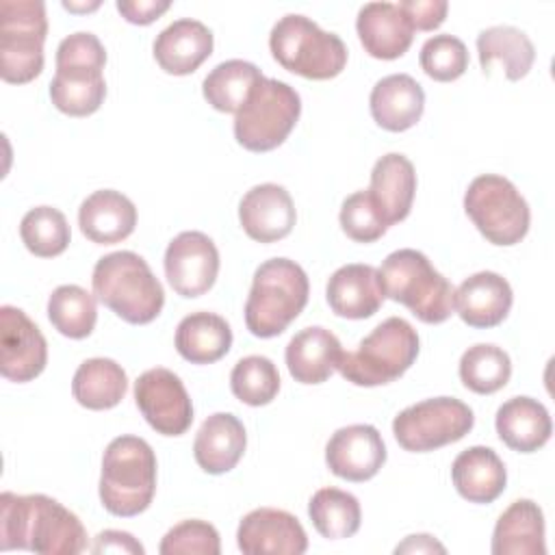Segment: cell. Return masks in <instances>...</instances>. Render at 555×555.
I'll use <instances>...</instances> for the list:
<instances>
[{"label": "cell", "instance_id": "22", "mask_svg": "<svg viewBox=\"0 0 555 555\" xmlns=\"http://www.w3.org/2000/svg\"><path fill=\"white\" fill-rule=\"evenodd\" d=\"M325 297L332 312L343 319L373 317L384 301L377 269L360 262L336 269L327 280Z\"/></svg>", "mask_w": 555, "mask_h": 555}, {"label": "cell", "instance_id": "15", "mask_svg": "<svg viewBox=\"0 0 555 555\" xmlns=\"http://www.w3.org/2000/svg\"><path fill=\"white\" fill-rule=\"evenodd\" d=\"M48 362V343L41 330L15 306L0 308V373L24 384L41 375Z\"/></svg>", "mask_w": 555, "mask_h": 555}, {"label": "cell", "instance_id": "31", "mask_svg": "<svg viewBox=\"0 0 555 555\" xmlns=\"http://www.w3.org/2000/svg\"><path fill=\"white\" fill-rule=\"evenodd\" d=\"M232 347L228 321L215 312H191L176 327V349L191 364H210L221 360Z\"/></svg>", "mask_w": 555, "mask_h": 555}, {"label": "cell", "instance_id": "24", "mask_svg": "<svg viewBox=\"0 0 555 555\" xmlns=\"http://www.w3.org/2000/svg\"><path fill=\"white\" fill-rule=\"evenodd\" d=\"M369 104L377 126L403 132L423 117L425 93L410 74H390L375 82Z\"/></svg>", "mask_w": 555, "mask_h": 555}, {"label": "cell", "instance_id": "10", "mask_svg": "<svg viewBox=\"0 0 555 555\" xmlns=\"http://www.w3.org/2000/svg\"><path fill=\"white\" fill-rule=\"evenodd\" d=\"M48 35L46 4L41 0L0 2V76L24 85L43 69V41Z\"/></svg>", "mask_w": 555, "mask_h": 555}, {"label": "cell", "instance_id": "38", "mask_svg": "<svg viewBox=\"0 0 555 555\" xmlns=\"http://www.w3.org/2000/svg\"><path fill=\"white\" fill-rule=\"evenodd\" d=\"M26 249L39 258H52L67 249L72 232L65 215L52 206L30 208L20 223Z\"/></svg>", "mask_w": 555, "mask_h": 555}, {"label": "cell", "instance_id": "17", "mask_svg": "<svg viewBox=\"0 0 555 555\" xmlns=\"http://www.w3.org/2000/svg\"><path fill=\"white\" fill-rule=\"evenodd\" d=\"M384 462L386 444L382 434L366 423L336 429L325 447L327 468L347 481H366L375 477Z\"/></svg>", "mask_w": 555, "mask_h": 555}, {"label": "cell", "instance_id": "47", "mask_svg": "<svg viewBox=\"0 0 555 555\" xmlns=\"http://www.w3.org/2000/svg\"><path fill=\"white\" fill-rule=\"evenodd\" d=\"M67 11H93L100 7V2H89V4H76V2H63Z\"/></svg>", "mask_w": 555, "mask_h": 555}, {"label": "cell", "instance_id": "21", "mask_svg": "<svg viewBox=\"0 0 555 555\" xmlns=\"http://www.w3.org/2000/svg\"><path fill=\"white\" fill-rule=\"evenodd\" d=\"M212 52V33L199 20L182 17L163 28L154 39V59L173 76L193 74Z\"/></svg>", "mask_w": 555, "mask_h": 555}, {"label": "cell", "instance_id": "27", "mask_svg": "<svg viewBox=\"0 0 555 555\" xmlns=\"http://www.w3.org/2000/svg\"><path fill=\"white\" fill-rule=\"evenodd\" d=\"M343 356L340 340L325 327L312 325L297 332L286 345L288 373L299 384L325 382Z\"/></svg>", "mask_w": 555, "mask_h": 555}, {"label": "cell", "instance_id": "4", "mask_svg": "<svg viewBox=\"0 0 555 555\" xmlns=\"http://www.w3.org/2000/svg\"><path fill=\"white\" fill-rule=\"evenodd\" d=\"M308 275L288 258L264 260L251 282L245 301L247 330L258 338L282 334L308 304Z\"/></svg>", "mask_w": 555, "mask_h": 555}, {"label": "cell", "instance_id": "42", "mask_svg": "<svg viewBox=\"0 0 555 555\" xmlns=\"http://www.w3.org/2000/svg\"><path fill=\"white\" fill-rule=\"evenodd\" d=\"M158 551L163 555H219V531L206 520H182L171 527L160 540Z\"/></svg>", "mask_w": 555, "mask_h": 555}, {"label": "cell", "instance_id": "12", "mask_svg": "<svg viewBox=\"0 0 555 555\" xmlns=\"http://www.w3.org/2000/svg\"><path fill=\"white\" fill-rule=\"evenodd\" d=\"M475 425L473 410L453 397H434L401 410L392 421L397 442L412 453H425L462 440Z\"/></svg>", "mask_w": 555, "mask_h": 555}, {"label": "cell", "instance_id": "37", "mask_svg": "<svg viewBox=\"0 0 555 555\" xmlns=\"http://www.w3.org/2000/svg\"><path fill=\"white\" fill-rule=\"evenodd\" d=\"M512 375L509 356L490 343L468 347L460 358V379L477 395H492L501 390Z\"/></svg>", "mask_w": 555, "mask_h": 555}, {"label": "cell", "instance_id": "1", "mask_svg": "<svg viewBox=\"0 0 555 555\" xmlns=\"http://www.w3.org/2000/svg\"><path fill=\"white\" fill-rule=\"evenodd\" d=\"M0 548L78 555L87 548L80 518L46 494H0Z\"/></svg>", "mask_w": 555, "mask_h": 555}, {"label": "cell", "instance_id": "33", "mask_svg": "<svg viewBox=\"0 0 555 555\" xmlns=\"http://www.w3.org/2000/svg\"><path fill=\"white\" fill-rule=\"evenodd\" d=\"M128 390V377L121 364L111 358L85 360L72 379L74 399L87 410L115 408Z\"/></svg>", "mask_w": 555, "mask_h": 555}, {"label": "cell", "instance_id": "36", "mask_svg": "<svg viewBox=\"0 0 555 555\" xmlns=\"http://www.w3.org/2000/svg\"><path fill=\"white\" fill-rule=\"evenodd\" d=\"M48 319L67 338H87L98 321L95 297L78 284L56 286L48 299Z\"/></svg>", "mask_w": 555, "mask_h": 555}, {"label": "cell", "instance_id": "11", "mask_svg": "<svg viewBox=\"0 0 555 555\" xmlns=\"http://www.w3.org/2000/svg\"><path fill=\"white\" fill-rule=\"evenodd\" d=\"M464 210L492 245H516L529 232V204L503 176H477L464 193Z\"/></svg>", "mask_w": 555, "mask_h": 555}, {"label": "cell", "instance_id": "13", "mask_svg": "<svg viewBox=\"0 0 555 555\" xmlns=\"http://www.w3.org/2000/svg\"><path fill=\"white\" fill-rule=\"evenodd\" d=\"M134 401L150 427L163 436H182L193 423V403L182 379L163 366L147 369L134 382Z\"/></svg>", "mask_w": 555, "mask_h": 555}, {"label": "cell", "instance_id": "44", "mask_svg": "<svg viewBox=\"0 0 555 555\" xmlns=\"http://www.w3.org/2000/svg\"><path fill=\"white\" fill-rule=\"evenodd\" d=\"M171 7L169 0H117V11L130 24H152Z\"/></svg>", "mask_w": 555, "mask_h": 555}, {"label": "cell", "instance_id": "9", "mask_svg": "<svg viewBox=\"0 0 555 555\" xmlns=\"http://www.w3.org/2000/svg\"><path fill=\"white\" fill-rule=\"evenodd\" d=\"M301 113L299 93L278 78H262L236 111L234 137L249 152H269L286 141Z\"/></svg>", "mask_w": 555, "mask_h": 555}, {"label": "cell", "instance_id": "6", "mask_svg": "<svg viewBox=\"0 0 555 555\" xmlns=\"http://www.w3.org/2000/svg\"><path fill=\"white\" fill-rule=\"evenodd\" d=\"M106 50L93 33H74L56 48V74L50 82L52 104L72 117L95 113L106 95Z\"/></svg>", "mask_w": 555, "mask_h": 555}, {"label": "cell", "instance_id": "35", "mask_svg": "<svg viewBox=\"0 0 555 555\" xmlns=\"http://www.w3.org/2000/svg\"><path fill=\"white\" fill-rule=\"evenodd\" d=\"M308 516L314 529L327 540L351 538L362 520L358 499L338 488L317 490L308 503Z\"/></svg>", "mask_w": 555, "mask_h": 555}, {"label": "cell", "instance_id": "41", "mask_svg": "<svg viewBox=\"0 0 555 555\" xmlns=\"http://www.w3.org/2000/svg\"><path fill=\"white\" fill-rule=\"evenodd\" d=\"M340 228L356 243H373L384 236L388 223L371 193L356 191L340 206Z\"/></svg>", "mask_w": 555, "mask_h": 555}, {"label": "cell", "instance_id": "26", "mask_svg": "<svg viewBox=\"0 0 555 555\" xmlns=\"http://www.w3.org/2000/svg\"><path fill=\"white\" fill-rule=\"evenodd\" d=\"M369 193L388 225L403 221L410 215L416 193L414 165L403 154H384L373 165Z\"/></svg>", "mask_w": 555, "mask_h": 555}, {"label": "cell", "instance_id": "19", "mask_svg": "<svg viewBox=\"0 0 555 555\" xmlns=\"http://www.w3.org/2000/svg\"><path fill=\"white\" fill-rule=\"evenodd\" d=\"M356 30L360 43L373 59L392 61L408 52L414 39V26L395 2H369L358 11Z\"/></svg>", "mask_w": 555, "mask_h": 555}, {"label": "cell", "instance_id": "7", "mask_svg": "<svg viewBox=\"0 0 555 555\" xmlns=\"http://www.w3.org/2000/svg\"><path fill=\"white\" fill-rule=\"evenodd\" d=\"M418 356V334L401 317H388L356 351H343L336 371L356 386H382L401 377Z\"/></svg>", "mask_w": 555, "mask_h": 555}, {"label": "cell", "instance_id": "34", "mask_svg": "<svg viewBox=\"0 0 555 555\" xmlns=\"http://www.w3.org/2000/svg\"><path fill=\"white\" fill-rule=\"evenodd\" d=\"M262 72L243 59H230L208 72L202 82L206 102L221 113H234L245 104L251 89L262 80Z\"/></svg>", "mask_w": 555, "mask_h": 555}, {"label": "cell", "instance_id": "43", "mask_svg": "<svg viewBox=\"0 0 555 555\" xmlns=\"http://www.w3.org/2000/svg\"><path fill=\"white\" fill-rule=\"evenodd\" d=\"M403 13L410 17L414 30H434L444 17L449 4L444 0H403L399 2Z\"/></svg>", "mask_w": 555, "mask_h": 555}, {"label": "cell", "instance_id": "14", "mask_svg": "<svg viewBox=\"0 0 555 555\" xmlns=\"http://www.w3.org/2000/svg\"><path fill=\"white\" fill-rule=\"evenodd\" d=\"M219 273V251L212 238L197 230L173 236L165 249V275L171 288L182 297L208 293Z\"/></svg>", "mask_w": 555, "mask_h": 555}, {"label": "cell", "instance_id": "45", "mask_svg": "<svg viewBox=\"0 0 555 555\" xmlns=\"http://www.w3.org/2000/svg\"><path fill=\"white\" fill-rule=\"evenodd\" d=\"M91 553H126V555H143L145 548L139 540H134L128 531L106 529L95 535Z\"/></svg>", "mask_w": 555, "mask_h": 555}, {"label": "cell", "instance_id": "8", "mask_svg": "<svg viewBox=\"0 0 555 555\" xmlns=\"http://www.w3.org/2000/svg\"><path fill=\"white\" fill-rule=\"evenodd\" d=\"M269 48L284 69L310 80L334 78L347 65L343 39L299 13H288L275 22Z\"/></svg>", "mask_w": 555, "mask_h": 555}, {"label": "cell", "instance_id": "20", "mask_svg": "<svg viewBox=\"0 0 555 555\" xmlns=\"http://www.w3.org/2000/svg\"><path fill=\"white\" fill-rule=\"evenodd\" d=\"M514 301L509 282L494 271H479L466 278L453 295V308L470 327L499 325Z\"/></svg>", "mask_w": 555, "mask_h": 555}, {"label": "cell", "instance_id": "32", "mask_svg": "<svg viewBox=\"0 0 555 555\" xmlns=\"http://www.w3.org/2000/svg\"><path fill=\"white\" fill-rule=\"evenodd\" d=\"M477 52L483 72L499 65L507 80H520L535 61L531 39L516 26H490L477 35Z\"/></svg>", "mask_w": 555, "mask_h": 555}, {"label": "cell", "instance_id": "25", "mask_svg": "<svg viewBox=\"0 0 555 555\" xmlns=\"http://www.w3.org/2000/svg\"><path fill=\"white\" fill-rule=\"evenodd\" d=\"M78 225L93 243H119L132 234L137 225V208L124 193L102 189L80 204Z\"/></svg>", "mask_w": 555, "mask_h": 555}, {"label": "cell", "instance_id": "18", "mask_svg": "<svg viewBox=\"0 0 555 555\" xmlns=\"http://www.w3.org/2000/svg\"><path fill=\"white\" fill-rule=\"evenodd\" d=\"M245 234L258 243H273L291 234L297 212L291 193L273 182L251 186L238 204Z\"/></svg>", "mask_w": 555, "mask_h": 555}, {"label": "cell", "instance_id": "28", "mask_svg": "<svg viewBox=\"0 0 555 555\" xmlns=\"http://www.w3.org/2000/svg\"><path fill=\"white\" fill-rule=\"evenodd\" d=\"M451 479L460 496L470 503L496 501L507 483V470L490 447H468L451 464Z\"/></svg>", "mask_w": 555, "mask_h": 555}, {"label": "cell", "instance_id": "2", "mask_svg": "<svg viewBox=\"0 0 555 555\" xmlns=\"http://www.w3.org/2000/svg\"><path fill=\"white\" fill-rule=\"evenodd\" d=\"M95 297L132 325L154 321L165 306V291L150 264L134 251L102 256L91 275Z\"/></svg>", "mask_w": 555, "mask_h": 555}, {"label": "cell", "instance_id": "30", "mask_svg": "<svg viewBox=\"0 0 555 555\" xmlns=\"http://www.w3.org/2000/svg\"><path fill=\"white\" fill-rule=\"evenodd\" d=\"M494 555H544V514L531 499L514 501L496 520L492 533Z\"/></svg>", "mask_w": 555, "mask_h": 555}, {"label": "cell", "instance_id": "29", "mask_svg": "<svg viewBox=\"0 0 555 555\" xmlns=\"http://www.w3.org/2000/svg\"><path fill=\"white\" fill-rule=\"evenodd\" d=\"M499 438L518 453H533L542 449L551 434L553 423L548 410L531 397H512L496 410Z\"/></svg>", "mask_w": 555, "mask_h": 555}, {"label": "cell", "instance_id": "46", "mask_svg": "<svg viewBox=\"0 0 555 555\" xmlns=\"http://www.w3.org/2000/svg\"><path fill=\"white\" fill-rule=\"evenodd\" d=\"M395 553H447V548L427 533H418V535H408L401 544H397Z\"/></svg>", "mask_w": 555, "mask_h": 555}, {"label": "cell", "instance_id": "5", "mask_svg": "<svg viewBox=\"0 0 555 555\" xmlns=\"http://www.w3.org/2000/svg\"><path fill=\"white\" fill-rule=\"evenodd\" d=\"M377 275L384 297L403 304L423 323H442L455 310V288L418 249L388 254Z\"/></svg>", "mask_w": 555, "mask_h": 555}, {"label": "cell", "instance_id": "3", "mask_svg": "<svg viewBox=\"0 0 555 555\" xmlns=\"http://www.w3.org/2000/svg\"><path fill=\"white\" fill-rule=\"evenodd\" d=\"M156 492V455L139 436H117L102 455L100 501L115 516L145 512Z\"/></svg>", "mask_w": 555, "mask_h": 555}, {"label": "cell", "instance_id": "23", "mask_svg": "<svg viewBox=\"0 0 555 555\" xmlns=\"http://www.w3.org/2000/svg\"><path fill=\"white\" fill-rule=\"evenodd\" d=\"M245 444L247 434L243 423L230 412H215L197 429L193 455L208 475H223L238 464Z\"/></svg>", "mask_w": 555, "mask_h": 555}, {"label": "cell", "instance_id": "39", "mask_svg": "<svg viewBox=\"0 0 555 555\" xmlns=\"http://www.w3.org/2000/svg\"><path fill=\"white\" fill-rule=\"evenodd\" d=\"M230 388L234 397L247 405H267L280 390V373L264 356L241 358L230 373Z\"/></svg>", "mask_w": 555, "mask_h": 555}, {"label": "cell", "instance_id": "40", "mask_svg": "<svg viewBox=\"0 0 555 555\" xmlns=\"http://www.w3.org/2000/svg\"><path fill=\"white\" fill-rule=\"evenodd\" d=\"M421 67L423 72L438 80V82H451L460 78L468 67V50L462 39L455 35L442 33L429 37L421 48Z\"/></svg>", "mask_w": 555, "mask_h": 555}, {"label": "cell", "instance_id": "16", "mask_svg": "<svg viewBox=\"0 0 555 555\" xmlns=\"http://www.w3.org/2000/svg\"><path fill=\"white\" fill-rule=\"evenodd\" d=\"M236 544L245 555H301L308 548V538L293 514L258 507L238 522Z\"/></svg>", "mask_w": 555, "mask_h": 555}]
</instances>
